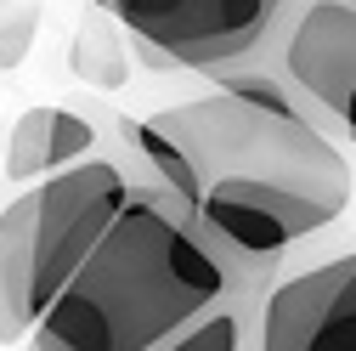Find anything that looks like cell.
<instances>
[{
  "instance_id": "obj_1",
  "label": "cell",
  "mask_w": 356,
  "mask_h": 351,
  "mask_svg": "<svg viewBox=\"0 0 356 351\" xmlns=\"http://www.w3.org/2000/svg\"><path fill=\"white\" fill-rule=\"evenodd\" d=\"M215 79L220 91L124 119L119 130L204 233L249 255H289L350 204L339 136L311 119L266 63H227Z\"/></svg>"
},
{
  "instance_id": "obj_2",
  "label": "cell",
  "mask_w": 356,
  "mask_h": 351,
  "mask_svg": "<svg viewBox=\"0 0 356 351\" xmlns=\"http://www.w3.org/2000/svg\"><path fill=\"white\" fill-rule=\"evenodd\" d=\"M227 300L232 272L198 215L159 176H136L124 210L97 238L68 289L40 312V351H164L198 312Z\"/></svg>"
},
{
  "instance_id": "obj_3",
  "label": "cell",
  "mask_w": 356,
  "mask_h": 351,
  "mask_svg": "<svg viewBox=\"0 0 356 351\" xmlns=\"http://www.w3.org/2000/svg\"><path fill=\"white\" fill-rule=\"evenodd\" d=\"M130 187L136 176L119 159L85 153L29 182V193H17L0 210V334L29 340L40 312L68 289L97 238L113 227Z\"/></svg>"
},
{
  "instance_id": "obj_4",
  "label": "cell",
  "mask_w": 356,
  "mask_h": 351,
  "mask_svg": "<svg viewBox=\"0 0 356 351\" xmlns=\"http://www.w3.org/2000/svg\"><path fill=\"white\" fill-rule=\"evenodd\" d=\"M97 6L119 29H130L153 68L215 74L266 46L289 0H97Z\"/></svg>"
},
{
  "instance_id": "obj_5",
  "label": "cell",
  "mask_w": 356,
  "mask_h": 351,
  "mask_svg": "<svg viewBox=\"0 0 356 351\" xmlns=\"http://www.w3.org/2000/svg\"><path fill=\"white\" fill-rule=\"evenodd\" d=\"M260 52H272V63L266 57L249 63L283 74V85L323 130L356 142V6L350 0H289L283 23Z\"/></svg>"
},
{
  "instance_id": "obj_6",
  "label": "cell",
  "mask_w": 356,
  "mask_h": 351,
  "mask_svg": "<svg viewBox=\"0 0 356 351\" xmlns=\"http://www.w3.org/2000/svg\"><path fill=\"white\" fill-rule=\"evenodd\" d=\"M260 351H356V249L272 283L260 306Z\"/></svg>"
},
{
  "instance_id": "obj_7",
  "label": "cell",
  "mask_w": 356,
  "mask_h": 351,
  "mask_svg": "<svg viewBox=\"0 0 356 351\" xmlns=\"http://www.w3.org/2000/svg\"><path fill=\"white\" fill-rule=\"evenodd\" d=\"M97 148V125L85 114L68 108H29L12 125V142H6V176L12 182H40L74 159H85Z\"/></svg>"
},
{
  "instance_id": "obj_8",
  "label": "cell",
  "mask_w": 356,
  "mask_h": 351,
  "mask_svg": "<svg viewBox=\"0 0 356 351\" xmlns=\"http://www.w3.org/2000/svg\"><path fill=\"white\" fill-rule=\"evenodd\" d=\"M34 23H40V12H34V6L12 12V23H0V68H12V63H23V52H29V40H34Z\"/></svg>"
},
{
  "instance_id": "obj_9",
  "label": "cell",
  "mask_w": 356,
  "mask_h": 351,
  "mask_svg": "<svg viewBox=\"0 0 356 351\" xmlns=\"http://www.w3.org/2000/svg\"><path fill=\"white\" fill-rule=\"evenodd\" d=\"M350 6H356V0H350Z\"/></svg>"
}]
</instances>
